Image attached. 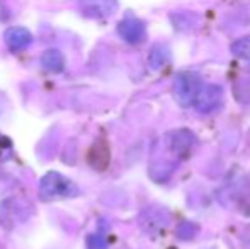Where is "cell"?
I'll return each instance as SVG.
<instances>
[{
  "label": "cell",
  "mask_w": 250,
  "mask_h": 249,
  "mask_svg": "<svg viewBox=\"0 0 250 249\" xmlns=\"http://www.w3.org/2000/svg\"><path fill=\"white\" fill-rule=\"evenodd\" d=\"M40 198L43 202H51V200H62V198H73L79 196L80 189L72 180L65 178L63 174L50 171L46 173L40 181Z\"/></svg>",
  "instance_id": "cell-1"
},
{
  "label": "cell",
  "mask_w": 250,
  "mask_h": 249,
  "mask_svg": "<svg viewBox=\"0 0 250 249\" xmlns=\"http://www.w3.org/2000/svg\"><path fill=\"white\" fill-rule=\"evenodd\" d=\"M204 82L203 79L194 72H182L177 75L174 84V96L179 101V104L182 106H194L196 99L199 97V94L203 92Z\"/></svg>",
  "instance_id": "cell-2"
},
{
  "label": "cell",
  "mask_w": 250,
  "mask_h": 249,
  "mask_svg": "<svg viewBox=\"0 0 250 249\" xmlns=\"http://www.w3.org/2000/svg\"><path fill=\"white\" fill-rule=\"evenodd\" d=\"M221 101H223V91H221V87L206 82L203 92L199 94V97L196 99L192 108H196L199 113H211V111L218 110L221 106Z\"/></svg>",
  "instance_id": "cell-3"
},
{
  "label": "cell",
  "mask_w": 250,
  "mask_h": 249,
  "mask_svg": "<svg viewBox=\"0 0 250 249\" xmlns=\"http://www.w3.org/2000/svg\"><path fill=\"white\" fill-rule=\"evenodd\" d=\"M118 33L125 41H128V43H131V45H136L145 40L146 31H145V24L140 19H136V17H126V19H123L121 23H119Z\"/></svg>",
  "instance_id": "cell-4"
},
{
  "label": "cell",
  "mask_w": 250,
  "mask_h": 249,
  "mask_svg": "<svg viewBox=\"0 0 250 249\" xmlns=\"http://www.w3.org/2000/svg\"><path fill=\"white\" fill-rule=\"evenodd\" d=\"M5 45L10 48L12 51H21L24 48H27L33 41L31 33L26 27H10L5 31Z\"/></svg>",
  "instance_id": "cell-5"
},
{
  "label": "cell",
  "mask_w": 250,
  "mask_h": 249,
  "mask_svg": "<svg viewBox=\"0 0 250 249\" xmlns=\"http://www.w3.org/2000/svg\"><path fill=\"white\" fill-rule=\"evenodd\" d=\"M83 7L92 16L105 17V16H111L118 9V2L116 0H83Z\"/></svg>",
  "instance_id": "cell-6"
},
{
  "label": "cell",
  "mask_w": 250,
  "mask_h": 249,
  "mask_svg": "<svg viewBox=\"0 0 250 249\" xmlns=\"http://www.w3.org/2000/svg\"><path fill=\"white\" fill-rule=\"evenodd\" d=\"M41 65H43L48 72L58 73V72H62L63 67H65V58H63V55L60 53L58 50H48V51H44L43 57H41Z\"/></svg>",
  "instance_id": "cell-7"
},
{
  "label": "cell",
  "mask_w": 250,
  "mask_h": 249,
  "mask_svg": "<svg viewBox=\"0 0 250 249\" xmlns=\"http://www.w3.org/2000/svg\"><path fill=\"white\" fill-rule=\"evenodd\" d=\"M168 58H170V53H168L167 46H164V45H155L150 53V67L153 70L162 68V67L168 62Z\"/></svg>",
  "instance_id": "cell-8"
},
{
  "label": "cell",
  "mask_w": 250,
  "mask_h": 249,
  "mask_svg": "<svg viewBox=\"0 0 250 249\" xmlns=\"http://www.w3.org/2000/svg\"><path fill=\"white\" fill-rule=\"evenodd\" d=\"M87 248L89 249H107V241L102 234H94L87 239Z\"/></svg>",
  "instance_id": "cell-9"
}]
</instances>
